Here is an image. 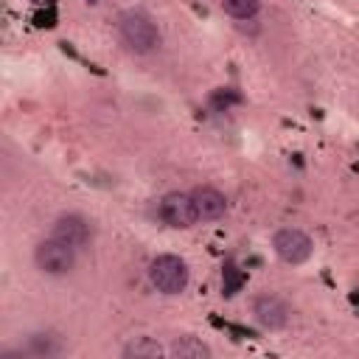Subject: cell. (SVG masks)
Wrapping results in <instances>:
<instances>
[{"label": "cell", "mask_w": 359, "mask_h": 359, "mask_svg": "<svg viewBox=\"0 0 359 359\" xmlns=\"http://www.w3.org/2000/svg\"><path fill=\"white\" fill-rule=\"evenodd\" d=\"M272 250H275V255H278L283 264L297 266V264H303V261L311 258L314 241H311L303 230H297V227H280V230L272 236Z\"/></svg>", "instance_id": "4"}, {"label": "cell", "mask_w": 359, "mask_h": 359, "mask_svg": "<svg viewBox=\"0 0 359 359\" xmlns=\"http://www.w3.org/2000/svg\"><path fill=\"white\" fill-rule=\"evenodd\" d=\"M50 236L59 238V241H65L73 250H84L90 244V238H93V230H90V224H87L84 216H79V213H62L53 222Z\"/></svg>", "instance_id": "6"}, {"label": "cell", "mask_w": 359, "mask_h": 359, "mask_svg": "<svg viewBox=\"0 0 359 359\" xmlns=\"http://www.w3.org/2000/svg\"><path fill=\"white\" fill-rule=\"evenodd\" d=\"M118 31H121V39L129 45V50L135 53H149L160 45V28L146 11H135V8L123 11L118 17Z\"/></svg>", "instance_id": "1"}, {"label": "cell", "mask_w": 359, "mask_h": 359, "mask_svg": "<svg viewBox=\"0 0 359 359\" xmlns=\"http://www.w3.org/2000/svg\"><path fill=\"white\" fill-rule=\"evenodd\" d=\"M222 8L236 20H250L261 11V0H222Z\"/></svg>", "instance_id": "11"}, {"label": "cell", "mask_w": 359, "mask_h": 359, "mask_svg": "<svg viewBox=\"0 0 359 359\" xmlns=\"http://www.w3.org/2000/svg\"><path fill=\"white\" fill-rule=\"evenodd\" d=\"M34 3H48V0H34Z\"/></svg>", "instance_id": "12"}, {"label": "cell", "mask_w": 359, "mask_h": 359, "mask_svg": "<svg viewBox=\"0 0 359 359\" xmlns=\"http://www.w3.org/2000/svg\"><path fill=\"white\" fill-rule=\"evenodd\" d=\"M34 264L45 275H67L76 264V250L50 236L34 247Z\"/></svg>", "instance_id": "3"}, {"label": "cell", "mask_w": 359, "mask_h": 359, "mask_svg": "<svg viewBox=\"0 0 359 359\" xmlns=\"http://www.w3.org/2000/svg\"><path fill=\"white\" fill-rule=\"evenodd\" d=\"M160 219H163L168 227H177V230L194 227V224L199 222L194 196H191V194H182V191L165 194V196L160 199Z\"/></svg>", "instance_id": "5"}, {"label": "cell", "mask_w": 359, "mask_h": 359, "mask_svg": "<svg viewBox=\"0 0 359 359\" xmlns=\"http://www.w3.org/2000/svg\"><path fill=\"white\" fill-rule=\"evenodd\" d=\"M149 280L157 292L163 294H180L188 289V280H191V272H188V264L180 258V255H157L151 264H149Z\"/></svg>", "instance_id": "2"}, {"label": "cell", "mask_w": 359, "mask_h": 359, "mask_svg": "<svg viewBox=\"0 0 359 359\" xmlns=\"http://www.w3.org/2000/svg\"><path fill=\"white\" fill-rule=\"evenodd\" d=\"M252 314L269 331H278V328H283L289 323V306L278 294H261V297H255Z\"/></svg>", "instance_id": "7"}, {"label": "cell", "mask_w": 359, "mask_h": 359, "mask_svg": "<svg viewBox=\"0 0 359 359\" xmlns=\"http://www.w3.org/2000/svg\"><path fill=\"white\" fill-rule=\"evenodd\" d=\"M123 356L126 359H160V356H168V348H163L157 339L151 337H135L126 348H123Z\"/></svg>", "instance_id": "9"}, {"label": "cell", "mask_w": 359, "mask_h": 359, "mask_svg": "<svg viewBox=\"0 0 359 359\" xmlns=\"http://www.w3.org/2000/svg\"><path fill=\"white\" fill-rule=\"evenodd\" d=\"M191 196H194L199 222H216L227 213V196L213 185H199L191 191Z\"/></svg>", "instance_id": "8"}, {"label": "cell", "mask_w": 359, "mask_h": 359, "mask_svg": "<svg viewBox=\"0 0 359 359\" xmlns=\"http://www.w3.org/2000/svg\"><path fill=\"white\" fill-rule=\"evenodd\" d=\"M168 356H174V359H208L210 348L196 337H180L168 345Z\"/></svg>", "instance_id": "10"}]
</instances>
